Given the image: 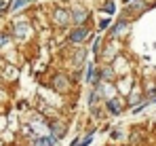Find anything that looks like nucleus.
I'll return each instance as SVG.
<instances>
[{"instance_id":"nucleus-10","label":"nucleus","mask_w":156,"mask_h":146,"mask_svg":"<svg viewBox=\"0 0 156 146\" xmlns=\"http://www.w3.org/2000/svg\"><path fill=\"white\" fill-rule=\"evenodd\" d=\"M104 11L108 13V15H112V13L116 11V4H114V2H105V4H104Z\"/></svg>"},{"instance_id":"nucleus-3","label":"nucleus","mask_w":156,"mask_h":146,"mask_svg":"<svg viewBox=\"0 0 156 146\" xmlns=\"http://www.w3.org/2000/svg\"><path fill=\"white\" fill-rule=\"evenodd\" d=\"M108 108H110L112 114H118V112L122 110V102H120L118 97H112V99H108Z\"/></svg>"},{"instance_id":"nucleus-7","label":"nucleus","mask_w":156,"mask_h":146,"mask_svg":"<svg viewBox=\"0 0 156 146\" xmlns=\"http://www.w3.org/2000/svg\"><path fill=\"white\" fill-rule=\"evenodd\" d=\"M30 2H34V0H13L11 2V11H17V9H21V6H26Z\"/></svg>"},{"instance_id":"nucleus-4","label":"nucleus","mask_w":156,"mask_h":146,"mask_svg":"<svg viewBox=\"0 0 156 146\" xmlns=\"http://www.w3.org/2000/svg\"><path fill=\"white\" fill-rule=\"evenodd\" d=\"M55 142H57L55 136H44V138H36L34 140V146H53Z\"/></svg>"},{"instance_id":"nucleus-16","label":"nucleus","mask_w":156,"mask_h":146,"mask_svg":"<svg viewBox=\"0 0 156 146\" xmlns=\"http://www.w3.org/2000/svg\"><path fill=\"white\" fill-rule=\"evenodd\" d=\"M127 2H129V0H127Z\"/></svg>"},{"instance_id":"nucleus-11","label":"nucleus","mask_w":156,"mask_h":146,"mask_svg":"<svg viewBox=\"0 0 156 146\" xmlns=\"http://www.w3.org/2000/svg\"><path fill=\"white\" fill-rule=\"evenodd\" d=\"M55 87H57V89H66V78H63V76H57V78H55Z\"/></svg>"},{"instance_id":"nucleus-8","label":"nucleus","mask_w":156,"mask_h":146,"mask_svg":"<svg viewBox=\"0 0 156 146\" xmlns=\"http://www.w3.org/2000/svg\"><path fill=\"white\" fill-rule=\"evenodd\" d=\"M84 17H87V11H82V9L74 11V21H76V24H82V21H84Z\"/></svg>"},{"instance_id":"nucleus-5","label":"nucleus","mask_w":156,"mask_h":146,"mask_svg":"<svg viewBox=\"0 0 156 146\" xmlns=\"http://www.w3.org/2000/svg\"><path fill=\"white\" fill-rule=\"evenodd\" d=\"M15 36H17V38H26V36H27L26 21H17V24H15Z\"/></svg>"},{"instance_id":"nucleus-12","label":"nucleus","mask_w":156,"mask_h":146,"mask_svg":"<svg viewBox=\"0 0 156 146\" xmlns=\"http://www.w3.org/2000/svg\"><path fill=\"white\" fill-rule=\"evenodd\" d=\"M91 140H93V133H89V136H87L84 140H80V144H76V146H89V144H91Z\"/></svg>"},{"instance_id":"nucleus-6","label":"nucleus","mask_w":156,"mask_h":146,"mask_svg":"<svg viewBox=\"0 0 156 146\" xmlns=\"http://www.w3.org/2000/svg\"><path fill=\"white\" fill-rule=\"evenodd\" d=\"M51 129H53V136H55V138L63 136V131H66V127H63L61 123H55V125H51Z\"/></svg>"},{"instance_id":"nucleus-1","label":"nucleus","mask_w":156,"mask_h":146,"mask_svg":"<svg viewBox=\"0 0 156 146\" xmlns=\"http://www.w3.org/2000/svg\"><path fill=\"white\" fill-rule=\"evenodd\" d=\"M53 19H55L57 24L63 25V24H68V21H70V13H68L66 9H57V11L53 13Z\"/></svg>"},{"instance_id":"nucleus-2","label":"nucleus","mask_w":156,"mask_h":146,"mask_svg":"<svg viewBox=\"0 0 156 146\" xmlns=\"http://www.w3.org/2000/svg\"><path fill=\"white\" fill-rule=\"evenodd\" d=\"M87 34H89V32H87L84 28H76L74 32H70V40H72V43H82V40L87 38Z\"/></svg>"},{"instance_id":"nucleus-15","label":"nucleus","mask_w":156,"mask_h":146,"mask_svg":"<svg viewBox=\"0 0 156 146\" xmlns=\"http://www.w3.org/2000/svg\"><path fill=\"white\" fill-rule=\"evenodd\" d=\"M2 6H4V2H0V9H2Z\"/></svg>"},{"instance_id":"nucleus-9","label":"nucleus","mask_w":156,"mask_h":146,"mask_svg":"<svg viewBox=\"0 0 156 146\" xmlns=\"http://www.w3.org/2000/svg\"><path fill=\"white\" fill-rule=\"evenodd\" d=\"M125 30H127V21H120L118 25H114L112 34H120V32H125Z\"/></svg>"},{"instance_id":"nucleus-14","label":"nucleus","mask_w":156,"mask_h":146,"mask_svg":"<svg viewBox=\"0 0 156 146\" xmlns=\"http://www.w3.org/2000/svg\"><path fill=\"white\" fill-rule=\"evenodd\" d=\"M6 40H9V38H6L4 34H0V47H4V45H6Z\"/></svg>"},{"instance_id":"nucleus-13","label":"nucleus","mask_w":156,"mask_h":146,"mask_svg":"<svg viewBox=\"0 0 156 146\" xmlns=\"http://www.w3.org/2000/svg\"><path fill=\"white\" fill-rule=\"evenodd\" d=\"M108 25H110V19H101V21H99V28H101V30H105Z\"/></svg>"}]
</instances>
